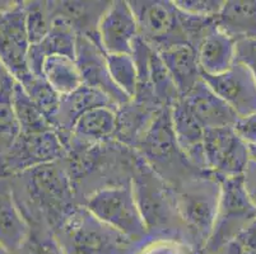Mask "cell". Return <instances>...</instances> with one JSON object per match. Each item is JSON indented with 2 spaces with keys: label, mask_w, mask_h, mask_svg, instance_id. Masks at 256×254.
<instances>
[{
  "label": "cell",
  "mask_w": 256,
  "mask_h": 254,
  "mask_svg": "<svg viewBox=\"0 0 256 254\" xmlns=\"http://www.w3.org/2000/svg\"><path fill=\"white\" fill-rule=\"evenodd\" d=\"M30 228L56 232L78 206L64 159L4 179Z\"/></svg>",
  "instance_id": "obj_1"
},
{
  "label": "cell",
  "mask_w": 256,
  "mask_h": 254,
  "mask_svg": "<svg viewBox=\"0 0 256 254\" xmlns=\"http://www.w3.org/2000/svg\"><path fill=\"white\" fill-rule=\"evenodd\" d=\"M65 163L70 174L79 205L102 188L132 183L136 153L116 140L98 144L64 143Z\"/></svg>",
  "instance_id": "obj_2"
},
{
  "label": "cell",
  "mask_w": 256,
  "mask_h": 254,
  "mask_svg": "<svg viewBox=\"0 0 256 254\" xmlns=\"http://www.w3.org/2000/svg\"><path fill=\"white\" fill-rule=\"evenodd\" d=\"M132 187L150 241L171 239L188 246L174 188L138 154Z\"/></svg>",
  "instance_id": "obj_3"
},
{
  "label": "cell",
  "mask_w": 256,
  "mask_h": 254,
  "mask_svg": "<svg viewBox=\"0 0 256 254\" xmlns=\"http://www.w3.org/2000/svg\"><path fill=\"white\" fill-rule=\"evenodd\" d=\"M172 188L186 243L195 253H203L217 219L222 190L220 178L212 173H202Z\"/></svg>",
  "instance_id": "obj_4"
},
{
  "label": "cell",
  "mask_w": 256,
  "mask_h": 254,
  "mask_svg": "<svg viewBox=\"0 0 256 254\" xmlns=\"http://www.w3.org/2000/svg\"><path fill=\"white\" fill-rule=\"evenodd\" d=\"M139 157L171 187L202 173L180 149L172 125L171 107H164L134 146Z\"/></svg>",
  "instance_id": "obj_5"
},
{
  "label": "cell",
  "mask_w": 256,
  "mask_h": 254,
  "mask_svg": "<svg viewBox=\"0 0 256 254\" xmlns=\"http://www.w3.org/2000/svg\"><path fill=\"white\" fill-rule=\"evenodd\" d=\"M54 234L65 254H138L146 243L132 241L100 221L82 205Z\"/></svg>",
  "instance_id": "obj_6"
},
{
  "label": "cell",
  "mask_w": 256,
  "mask_h": 254,
  "mask_svg": "<svg viewBox=\"0 0 256 254\" xmlns=\"http://www.w3.org/2000/svg\"><path fill=\"white\" fill-rule=\"evenodd\" d=\"M82 206L121 234L136 243L150 241L138 209L132 183L102 188L88 196Z\"/></svg>",
  "instance_id": "obj_7"
},
{
  "label": "cell",
  "mask_w": 256,
  "mask_h": 254,
  "mask_svg": "<svg viewBox=\"0 0 256 254\" xmlns=\"http://www.w3.org/2000/svg\"><path fill=\"white\" fill-rule=\"evenodd\" d=\"M136 14L139 38L156 52L188 43L182 11L174 0H129Z\"/></svg>",
  "instance_id": "obj_8"
},
{
  "label": "cell",
  "mask_w": 256,
  "mask_h": 254,
  "mask_svg": "<svg viewBox=\"0 0 256 254\" xmlns=\"http://www.w3.org/2000/svg\"><path fill=\"white\" fill-rule=\"evenodd\" d=\"M220 201L217 219L203 254H216L256 219V207L246 193L242 176L220 178Z\"/></svg>",
  "instance_id": "obj_9"
},
{
  "label": "cell",
  "mask_w": 256,
  "mask_h": 254,
  "mask_svg": "<svg viewBox=\"0 0 256 254\" xmlns=\"http://www.w3.org/2000/svg\"><path fill=\"white\" fill-rule=\"evenodd\" d=\"M64 158L65 146L55 130L20 134L10 148L0 155V178H10Z\"/></svg>",
  "instance_id": "obj_10"
},
{
  "label": "cell",
  "mask_w": 256,
  "mask_h": 254,
  "mask_svg": "<svg viewBox=\"0 0 256 254\" xmlns=\"http://www.w3.org/2000/svg\"><path fill=\"white\" fill-rule=\"evenodd\" d=\"M30 47L23 1H3L0 5V61L18 83L32 74L28 66Z\"/></svg>",
  "instance_id": "obj_11"
},
{
  "label": "cell",
  "mask_w": 256,
  "mask_h": 254,
  "mask_svg": "<svg viewBox=\"0 0 256 254\" xmlns=\"http://www.w3.org/2000/svg\"><path fill=\"white\" fill-rule=\"evenodd\" d=\"M204 158L209 173L218 178L244 174L251 159L250 148L238 137L234 127L206 130Z\"/></svg>",
  "instance_id": "obj_12"
},
{
  "label": "cell",
  "mask_w": 256,
  "mask_h": 254,
  "mask_svg": "<svg viewBox=\"0 0 256 254\" xmlns=\"http://www.w3.org/2000/svg\"><path fill=\"white\" fill-rule=\"evenodd\" d=\"M202 79L238 117L256 112V80L244 64L236 61L224 73L220 75L202 74Z\"/></svg>",
  "instance_id": "obj_13"
},
{
  "label": "cell",
  "mask_w": 256,
  "mask_h": 254,
  "mask_svg": "<svg viewBox=\"0 0 256 254\" xmlns=\"http://www.w3.org/2000/svg\"><path fill=\"white\" fill-rule=\"evenodd\" d=\"M138 34L136 14L129 0H112L98 24V38L104 53H129Z\"/></svg>",
  "instance_id": "obj_14"
},
{
  "label": "cell",
  "mask_w": 256,
  "mask_h": 254,
  "mask_svg": "<svg viewBox=\"0 0 256 254\" xmlns=\"http://www.w3.org/2000/svg\"><path fill=\"white\" fill-rule=\"evenodd\" d=\"M76 62L84 85L101 90L118 107L130 101V98L114 83L104 50L92 39L80 34L76 37Z\"/></svg>",
  "instance_id": "obj_15"
},
{
  "label": "cell",
  "mask_w": 256,
  "mask_h": 254,
  "mask_svg": "<svg viewBox=\"0 0 256 254\" xmlns=\"http://www.w3.org/2000/svg\"><path fill=\"white\" fill-rule=\"evenodd\" d=\"M182 101L206 130L234 127L238 120L236 112L216 94L203 79L184 95Z\"/></svg>",
  "instance_id": "obj_16"
},
{
  "label": "cell",
  "mask_w": 256,
  "mask_h": 254,
  "mask_svg": "<svg viewBox=\"0 0 256 254\" xmlns=\"http://www.w3.org/2000/svg\"><path fill=\"white\" fill-rule=\"evenodd\" d=\"M111 1H76V0H48L51 18L62 17L73 27L76 34L92 39L101 47L98 24Z\"/></svg>",
  "instance_id": "obj_17"
},
{
  "label": "cell",
  "mask_w": 256,
  "mask_h": 254,
  "mask_svg": "<svg viewBox=\"0 0 256 254\" xmlns=\"http://www.w3.org/2000/svg\"><path fill=\"white\" fill-rule=\"evenodd\" d=\"M98 107L118 108V106L104 93L84 84L74 92L62 95L56 120L54 123V130L58 132L62 144L69 139L76 121L88 111Z\"/></svg>",
  "instance_id": "obj_18"
},
{
  "label": "cell",
  "mask_w": 256,
  "mask_h": 254,
  "mask_svg": "<svg viewBox=\"0 0 256 254\" xmlns=\"http://www.w3.org/2000/svg\"><path fill=\"white\" fill-rule=\"evenodd\" d=\"M171 116L176 140L185 157L198 169L208 172L206 167V158H204L206 129L203 125L188 108L182 98H180L171 107Z\"/></svg>",
  "instance_id": "obj_19"
},
{
  "label": "cell",
  "mask_w": 256,
  "mask_h": 254,
  "mask_svg": "<svg viewBox=\"0 0 256 254\" xmlns=\"http://www.w3.org/2000/svg\"><path fill=\"white\" fill-rule=\"evenodd\" d=\"M164 108L139 98H132L129 102L118 106L116 108V141L134 148Z\"/></svg>",
  "instance_id": "obj_20"
},
{
  "label": "cell",
  "mask_w": 256,
  "mask_h": 254,
  "mask_svg": "<svg viewBox=\"0 0 256 254\" xmlns=\"http://www.w3.org/2000/svg\"><path fill=\"white\" fill-rule=\"evenodd\" d=\"M76 37L78 34L64 18L52 17V24L48 36L30 47L28 66L31 73L41 76L44 61L50 56L60 55L76 59Z\"/></svg>",
  "instance_id": "obj_21"
},
{
  "label": "cell",
  "mask_w": 256,
  "mask_h": 254,
  "mask_svg": "<svg viewBox=\"0 0 256 254\" xmlns=\"http://www.w3.org/2000/svg\"><path fill=\"white\" fill-rule=\"evenodd\" d=\"M31 234L28 221L18 209L6 181H0V247L18 254Z\"/></svg>",
  "instance_id": "obj_22"
},
{
  "label": "cell",
  "mask_w": 256,
  "mask_h": 254,
  "mask_svg": "<svg viewBox=\"0 0 256 254\" xmlns=\"http://www.w3.org/2000/svg\"><path fill=\"white\" fill-rule=\"evenodd\" d=\"M196 55L202 74L220 75L236 62V42L216 24L196 47Z\"/></svg>",
  "instance_id": "obj_23"
},
{
  "label": "cell",
  "mask_w": 256,
  "mask_h": 254,
  "mask_svg": "<svg viewBox=\"0 0 256 254\" xmlns=\"http://www.w3.org/2000/svg\"><path fill=\"white\" fill-rule=\"evenodd\" d=\"M171 74L181 98L188 94L198 81L202 80V70L198 61L196 50L190 45H176L157 52Z\"/></svg>",
  "instance_id": "obj_24"
},
{
  "label": "cell",
  "mask_w": 256,
  "mask_h": 254,
  "mask_svg": "<svg viewBox=\"0 0 256 254\" xmlns=\"http://www.w3.org/2000/svg\"><path fill=\"white\" fill-rule=\"evenodd\" d=\"M216 22L234 42L256 39V0H227Z\"/></svg>",
  "instance_id": "obj_25"
},
{
  "label": "cell",
  "mask_w": 256,
  "mask_h": 254,
  "mask_svg": "<svg viewBox=\"0 0 256 254\" xmlns=\"http://www.w3.org/2000/svg\"><path fill=\"white\" fill-rule=\"evenodd\" d=\"M116 108L98 107L79 118L72 130L70 137L79 143L98 144L115 140Z\"/></svg>",
  "instance_id": "obj_26"
},
{
  "label": "cell",
  "mask_w": 256,
  "mask_h": 254,
  "mask_svg": "<svg viewBox=\"0 0 256 254\" xmlns=\"http://www.w3.org/2000/svg\"><path fill=\"white\" fill-rule=\"evenodd\" d=\"M41 76L48 80L60 95H66L83 84L76 59L68 56H50L42 64Z\"/></svg>",
  "instance_id": "obj_27"
},
{
  "label": "cell",
  "mask_w": 256,
  "mask_h": 254,
  "mask_svg": "<svg viewBox=\"0 0 256 254\" xmlns=\"http://www.w3.org/2000/svg\"><path fill=\"white\" fill-rule=\"evenodd\" d=\"M13 109L20 125V134H40L54 130L42 112L34 103L30 95L26 93L22 84L14 81L13 87Z\"/></svg>",
  "instance_id": "obj_28"
},
{
  "label": "cell",
  "mask_w": 256,
  "mask_h": 254,
  "mask_svg": "<svg viewBox=\"0 0 256 254\" xmlns=\"http://www.w3.org/2000/svg\"><path fill=\"white\" fill-rule=\"evenodd\" d=\"M139 83H148L154 93L157 101L164 107H172L181 98L178 87L168 73L164 61L156 51H152L150 59V67L144 80Z\"/></svg>",
  "instance_id": "obj_29"
},
{
  "label": "cell",
  "mask_w": 256,
  "mask_h": 254,
  "mask_svg": "<svg viewBox=\"0 0 256 254\" xmlns=\"http://www.w3.org/2000/svg\"><path fill=\"white\" fill-rule=\"evenodd\" d=\"M14 81L13 76L8 75L0 87V155L10 148L20 134L13 109Z\"/></svg>",
  "instance_id": "obj_30"
},
{
  "label": "cell",
  "mask_w": 256,
  "mask_h": 254,
  "mask_svg": "<svg viewBox=\"0 0 256 254\" xmlns=\"http://www.w3.org/2000/svg\"><path fill=\"white\" fill-rule=\"evenodd\" d=\"M20 84L24 88L26 93L30 95L34 103L38 107V109L42 112V115L45 116L46 120L54 127L58 112H59L62 95L51 87L44 76L31 74Z\"/></svg>",
  "instance_id": "obj_31"
},
{
  "label": "cell",
  "mask_w": 256,
  "mask_h": 254,
  "mask_svg": "<svg viewBox=\"0 0 256 254\" xmlns=\"http://www.w3.org/2000/svg\"><path fill=\"white\" fill-rule=\"evenodd\" d=\"M108 73L116 87L132 99L138 87V71L132 56L129 53H104Z\"/></svg>",
  "instance_id": "obj_32"
},
{
  "label": "cell",
  "mask_w": 256,
  "mask_h": 254,
  "mask_svg": "<svg viewBox=\"0 0 256 254\" xmlns=\"http://www.w3.org/2000/svg\"><path fill=\"white\" fill-rule=\"evenodd\" d=\"M26 14V27L31 45L42 41L51 29V18L48 1L45 0H28L23 1Z\"/></svg>",
  "instance_id": "obj_33"
},
{
  "label": "cell",
  "mask_w": 256,
  "mask_h": 254,
  "mask_svg": "<svg viewBox=\"0 0 256 254\" xmlns=\"http://www.w3.org/2000/svg\"><path fill=\"white\" fill-rule=\"evenodd\" d=\"M18 254H65L51 230L31 228L28 241Z\"/></svg>",
  "instance_id": "obj_34"
},
{
  "label": "cell",
  "mask_w": 256,
  "mask_h": 254,
  "mask_svg": "<svg viewBox=\"0 0 256 254\" xmlns=\"http://www.w3.org/2000/svg\"><path fill=\"white\" fill-rule=\"evenodd\" d=\"M216 254H256V219Z\"/></svg>",
  "instance_id": "obj_35"
},
{
  "label": "cell",
  "mask_w": 256,
  "mask_h": 254,
  "mask_svg": "<svg viewBox=\"0 0 256 254\" xmlns=\"http://www.w3.org/2000/svg\"><path fill=\"white\" fill-rule=\"evenodd\" d=\"M180 10L192 15L216 19L224 0H174Z\"/></svg>",
  "instance_id": "obj_36"
},
{
  "label": "cell",
  "mask_w": 256,
  "mask_h": 254,
  "mask_svg": "<svg viewBox=\"0 0 256 254\" xmlns=\"http://www.w3.org/2000/svg\"><path fill=\"white\" fill-rule=\"evenodd\" d=\"M138 254H195V252L181 242L157 239L146 242Z\"/></svg>",
  "instance_id": "obj_37"
},
{
  "label": "cell",
  "mask_w": 256,
  "mask_h": 254,
  "mask_svg": "<svg viewBox=\"0 0 256 254\" xmlns=\"http://www.w3.org/2000/svg\"><path fill=\"white\" fill-rule=\"evenodd\" d=\"M236 61L245 65L256 80V39L236 42Z\"/></svg>",
  "instance_id": "obj_38"
},
{
  "label": "cell",
  "mask_w": 256,
  "mask_h": 254,
  "mask_svg": "<svg viewBox=\"0 0 256 254\" xmlns=\"http://www.w3.org/2000/svg\"><path fill=\"white\" fill-rule=\"evenodd\" d=\"M234 130L248 146L256 145V112L245 117H238Z\"/></svg>",
  "instance_id": "obj_39"
},
{
  "label": "cell",
  "mask_w": 256,
  "mask_h": 254,
  "mask_svg": "<svg viewBox=\"0 0 256 254\" xmlns=\"http://www.w3.org/2000/svg\"><path fill=\"white\" fill-rule=\"evenodd\" d=\"M242 179H244V186H245L248 199L256 207V160H254L252 158L242 174Z\"/></svg>",
  "instance_id": "obj_40"
},
{
  "label": "cell",
  "mask_w": 256,
  "mask_h": 254,
  "mask_svg": "<svg viewBox=\"0 0 256 254\" xmlns=\"http://www.w3.org/2000/svg\"><path fill=\"white\" fill-rule=\"evenodd\" d=\"M8 75H10V74L6 71V69L4 67V65L2 64V61H0V87H2V84H3V81L6 80V78Z\"/></svg>",
  "instance_id": "obj_41"
},
{
  "label": "cell",
  "mask_w": 256,
  "mask_h": 254,
  "mask_svg": "<svg viewBox=\"0 0 256 254\" xmlns=\"http://www.w3.org/2000/svg\"><path fill=\"white\" fill-rule=\"evenodd\" d=\"M250 155L254 160H256V145H250Z\"/></svg>",
  "instance_id": "obj_42"
},
{
  "label": "cell",
  "mask_w": 256,
  "mask_h": 254,
  "mask_svg": "<svg viewBox=\"0 0 256 254\" xmlns=\"http://www.w3.org/2000/svg\"><path fill=\"white\" fill-rule=\"evenodd\" d=\"M0 254H10V253H9L8 251H6L3 247H0Z\"/></svg>",
  "instance_id": "obj_43"
},
{
  "label": "cell",
  "mask_w": 256,
  "mask_h": 254,
  "mask_svg": "<svg viewBox=\"0 0 256 254\" xmlns=\"http://www.w3.org/2000/svg\"><path fill=\"white\" fill-rule=\"evenodd\" d=\"M2 4H3V1H0V5H2Z\"/></svg>",
  "instance_id": "obj_44"
},
{
  "label": "cell",
  "mask_w": 256,
  "mask_h": 254,
  "mask_svg": "<svg viewBox=\"0 0 256 254\" xmlns=\"http://www.w3.org/2000/svg\"><path fill=\"white\" fill-rule=\"evenodd\" d=\"M195 254H203V253H195Z\"/></svg>",
  "instance_id": "obj_45"
},
{
  "label": "cell",
  "mask_w": 256,
  "mask_h": 254,
  "mask_svg": "<svg viewBox=\"0 0 256 254\" xmlns=\"http://www.w3.org/2000/svg\"><path fill=\"white\" fill-rule=\"evenodd\" d=\"M0 181H2V178H0Z\"/></svg>",
  "instance_id": "obj_46"
}]
</instances>
